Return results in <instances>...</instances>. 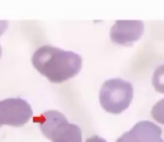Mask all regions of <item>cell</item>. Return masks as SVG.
Segmentation results:
<instances>
[{
	"instance_id": "7c38bea8",
	"label": "cell",
	"mask_w": 164,
	"mask_h": 142,
	"mask_svg": "<svg viewBox=\"0 0 164 142\" xmlns=\"http://www.w3.org/2000/svg\"><path fill=\"white\" fill-rule=\"evenodd\" d=\"M0 55H1V47H0Z\"/></svg>"
},
{
	"instance_id": "8fae6325",
	"label": "cell",
	"mask_w": 164,
	"mask_h": 142,
	"mask_svg": "<svg viewBox=\"0 0 164 142\" xmlns=\"http://www.w3.org/2000/svg\"><path fill=\"white\" fill-rule=\"evenodd\" d=\"M8 22L6 21H0V35L3 34V32L7 29Z\"/></svg>"
},
{
	"instance_id": "5b68a950",
	"label": "cell",
	"mask_w": 164,
	"mask_h": 142,
	"mask_svg": "<svg viewBox=\"0 0 164 142\" xmlns=\"http://www.w3.org/2000/svg\"><path fill=\"white\" fill-rule=\"evenodd\" d=\"M144 32V23L140 21H117L112 26L110 38L118 45H131L139 40Z\"/></svg>"
},
{
	"instance_id": "6da1fadb",
	"label": "cell",
	"mask_w": 164,
	"mask_h": 142,
	"mask_svg": "<svg viewBox=\"0 0 164 142\" xmlns=\"http://www.w3.org/2000/svg\"><path fill=\"white\" fill-rule=\"evenodd\" d=\"M32 63L38 72L51 82L60 83L79 73L82 67L81 56L51 46L39 48L32 56Z\"/></svg>"
},
{
	"instance_id": "9c48e42d",
	"label": "cell",
	"mask_w": 164,
	"mask_h": 142,
	"mask_svg": "<svg viewBox=\"0 0 164 142\" xmlns=\"http://www.w3.org/2000/svg\"><path fill=\"white\" fill-rule=\"evenodd\" d=\"M116 142H137V140L131 131H126Z\"/></svg>"
},
{
	"instance_id": "3957f363",
	"label": "cell",
	"mask_w": 164,
	"mask_h": 142,
	"mask_svg": "<svg viewBox=\"0 0 164 142\" xmlns=\"http://www.w3.org/2000/svg\"><path fill=\"white\" fill-rule=\"evenodd\" d=\"M133 98L131 83L121 78L106 80L100 91V103L107 112L119 114L125 111Z\"/></svg>"
},
{
	"instance_id": "8992f818",
	"label": "cell",
	"mask_w": 164,
	"mask_h": 142,
	"mask_svg": "<svg viewBox=\"0 0 164 142\" xmlns=\"http://www.w3.org/2000/svg\"><path fill=\"white\" fill-rule=\"evenodd\" d=\"M129 131L137 142H164L161 137V129L150 121L138 122Z\"/></svg>"
},
{
	"instance_id": "ba28073f",
	"label": "cell",
	"mask_w": 164,
	"mask_h": 142,
	"mask_svg": "<svg viewBox=\"0 0 164 142\" xmlns=\"http://www.w3.org/2000/svg\"><path fill=\"white\" fill-rule=\"evenodd\" d=\"M152 116L157 122L164 125V99L158 101L153 105L152 109Z\"/></svg>"
},
{
	"instance_id": "7a4b0ae2",
	"label": "cell",
	"mask_w": 164,
	"mask_h": 142,
	"mask_svg": "<svg viewBox=\"0 0 164 142\" xmlns=\"http://www.w3.org/2000/svg\"><path fill=\"white\" fill-rule=\"evenodd\" d=\"M42 132L52 142H82L81 130L69 123L64 115L56 110H48L35 118Z\"/></svg>"
},
{
	"instance_id": "277c9868",
	"label": "cell",
	"mask_w": 164,
	"mask_h": 142,
	"mask_svg": "<svg viewBox=\"0 0 164 142\" xmlns=\"http://www.w3.org/2000/svg\"><path fill=\"white\" fill-rule=\"evenodd\" d=\"M30 104L20 98H9L0 101V126L20 127L32 117Z\"/></svg>"
},
{
	"instance_id": "30bf717a",
	"label": "cell",
	"mask_w": 164,
	"mask_h": 142,
	"mask_svg": "<svg viewBox=\"0 0 164 142\" xmlns=\"http://www.w3.org/2000/svg\"><path fill=\"white\" fill-rule=\"evenodd\" d=\"M86 142H106V141H105V139H103L98 135H95V136L88 138L87 140H86Z\"/></svg>"
},
{
	"instance_id": "52a82bcc",
	"label": "cell",
	"mask_w": 164,
	"mask_h": 142,
	"mask_svg": "<svg viewBox=\"0 0 164 142\" xmlns=\"http://www.w3.org/2000/svg\"><path fill=\"white\" fill-rule=\"evenodd\" d=\"M153 85L154 89L164 94V65L159 66L153 76Z\"/></svg>"
}]
</instances>
